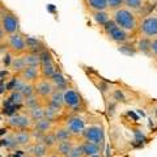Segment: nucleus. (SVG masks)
<instances>
[{
	"instance_id": "obj_31",
	"label": "nucleus",
	"mask_w": 157,
	"mask_h": 157,
	"mask_svg": "<svg viewBox=\"0 0 157 157\" xmlns=\"http://www.w3.org/2000/svg\"><path fill=\"white\" fill-rule=\"evenodd\" d=\"M26 157H34V156H33V155H30V153H28V155H26Z\"/></svg>"
},
{
	"instance_id": "obj_28",
	"label": "nucleus",
	"mask_w": 157,
	"mask_h": 157,
	"mask_svg": "<svg viewBox=\"0 0 157 157\" xmlns=\"http://www.w3.org/2000/svg\"><path fill=\"white\" fill-rule=\"evenodd\" d=\"M4 38H6V33H4V30L2 29V26H0V42H2Z\"/></svg>"
},
{
	"instance_id": "obj_7",
	"label": "nucleus",
	"mask_w": 157,
	"mask_h": 157,
	"mask_svg": "<svg viewBox=\"0 0 157 157\" xmlns=\"http://www.w3.org/2000/svg\"><path fill=\"white\" fill-rule=\"evenodd\" d=\"M33 88H34V94H37L42 101H45L46 98H48L55 92V85L51 82L50 78L46 77H39L33 84Z\"/></svg>"
},
{
	"instance_id": "obj_13",
	"label": "nucleus",
	"mask_w": 157,
	"mask_h": 157,
	"mask_svg": "<svg viewBox=\"0 0 157 157\" xmlns=\"http://www.w3.org/2000/svg\"><path fill=\"white\" fill-rule=\"evenodd\" d=\"M105 33L109 36V38L111 39V41H114L117 43H123L128 39V33H127L126 30H123V29H121L119 26H117V25L110 28L109 30H106Z\"/></svg>"
},
{
	"instance_id": "obj_12",
	"label": "nucleus",
	"mask_w": 157,
	"mask_h": 157,
	"mask_svg": "<svg viewBox=\"0 0 157 157\" xmlns=\"http://www.w3.org/2000/svg\"><path fill=\"white\" fill-rule=\"evenodd\" d=\"M28 153L33 155L34 157H47L50 155L51 149L43 143V141H37V143H30L28 148Z\"/></svg>"
},
{
	"instance_id": "obj_25",
	"label": "nucleus",
	"mask_w": 157,
	"mask_h": 157,
	"mask_svg": "<svg viewBox=\"0 0 157 157\" xmlns=\"http://www.w3.org/2000/svg\"><path fill=\"white\" fill-rule=\"evenodd\" d=\"M24 97L21 94V92H13V94L11 96V102L13 104H20V102H24Z\"/></svg>"
},
{
	"instance_id": "obj_9",
	"label": "nucleus",
	"mask_w": 157,
	"mask_h": 157,
	"mask_svg": "<svg viewBox=\"0 0 157 157\" xmlns=\"http://www.w3.org/2000/svg\"><path fill=\"white\" fill-rule=\"evenodd\" d=\"M140 32L144 36V38L152 39L157 37V17L156 16H148L143 20L140 24Z\"/></svg>"
},
{
	"instance_id": "obj_30",
	"label": "nucleus",
	"mask_w": 157,
	"mask_h": 157,
	"mask_svg": "<svg viewBox=\"0 0 157 157\" xmlns=\"http://www.w3.org/2000/svg\"><path fill=\"white\" fill-rule=\"evenodd\" d=\"M86 157H105V156H104V155H102L101 152H100V153H96V155H90V156H86Z\"/></svg>"
},
{
	"instance_id": "obj_1",
	"label": "nucleus",
	"mask_w": 157,
	"mask_h": 157,
	"mask_svg": "<svg viewBox=\"0 0 157 157\" xmlns=\"http://www.w3.org/2000/svg\"><path fill=\"white\" fill-rule=\"evenodd\" d=\"M62 101L64 109H68L72 113H80L84 111L86 107V102L81 93L76 90L75 88H68L66 86L62 90Z\"/></svg>"
},
{
	"instance_id": "obj_10",
	"label": "nucleus",
	"mask_w": 157,
	"mask_h": 157,
	"mask_svg": "<svg viewBox=\"0 0 157 157\" xmlns=\"http://www.w3.org/2000/svg\"><path fill=\"white\" fill-rule=\"evenodd\" d=\"M18 77L24 80L28 84H34L39 77H41V72H39V67H33L29 66L25 67L24 70H21L18 72Z\"/></svg>"
},
{
	"instance_id": "obj_4",
	"label": "nucleus",
	"mask_w": 157,
	"mask_h": 157,
	"mask_svg": "<svg viewBox=\"0 0 157 157\" xmlns=\"http://www.w3.org/2000/svg\"><path fill=\"white\" fill-rule=\"evenodd\" d=\"M62 124L70 131V134L75 137V139H80L82 131H84L85 126H86L85 119L78 114V113H72L71 115H68Z\"/></svg>"
},
{
	"instance_id": "obj_22",
	"label": "nucleus",
	"mask_w": 157,
	"mask_h": 157,
	"mask_svg": "<svg viewBox=\"0 0 157 157\" xmlns=\"http://www.w3.org/2000/svg\"><path fill=\"white\" fill-rule=\"evenodd\" d=\"M93 17H94L96 22L100 24V25H104V24H106L107 21H109V14H107L105 11H97V12H94Z\"/></svg>"
},
{
	"instance_id": "obj_32",
	"label": "nucleus",
	"mask_w": 157,
	"mask_h": 157,
	"mask_svg": "<svg viewBox=\"0 0 157 157\" xmlns=\"http://www.w3.org/2000/svg\"><path fill=\"white\" fill-rule=\"evenodd\" d=\"M156 6H157V4H156ZM156 11H157V7H156Z\"/></svg>"
},
{
	"instance_id": "obj_24",
	"label": "nucleus",
	"mask_w": 157,
	"mask_h": 157,
	"mask_svg": "<svg viewBox=\"0 0 157 157\" xmlns=\"http://www.w3.org/2000/svg\"><path fill=\"white\" fill-rule=\"evenodd\" d=\"M123 3L131 9H140L143 7V0H123Z\"/></svg>"
},
{
	"instance_id": "obj_19",
	"label": "nucleus",
	"mask_w": 157,
	"mask_h": 157,
	"mask_svg": "<svg viewBox=\"0 0 157 157\" xmlns=\"http://www.w3.org/2000/svg\"><path fill=\"white\" fill-rule=\"evenodd\" d=\"M78 144H80L82 152H84L85 157L86 156H90V155H96V153H100L101 152V148L102 147L100 145H96L93 143H88V141H84V140H80L78 141Z\"/></svg>"
},
{
	"instance_id": "obj_29",
	"label": "nucleus",
	"mask_w": 157,
	"mask_h": 157,
	"mask_svg": "<svg viewBox=\"0 0 157 157\" xmlns=\"http://www.w3.org/2000/svg\"><path fill=\"white\" fill-rule=\"evenodd\" d=\"M47 157H64V156H62V155H58V153H55V152H50V155H48Z\"/></svg>"
},
{
	"instance_id": "obj_20",
	"label": "nucleus",
	"mask_w": 157,
	"mask_h": 157,
	"mask_svg": "<svg viewBox=\"0 0 157 157\" xmlns=\"http://www.w3.org/2000/svg\"><path fill=\"white\" fill-rule=\"evenodd\" d=\"M26 114L30 117L34 122H36L38 119H41V118H45V106H43V105H38V106L30 107V109H28Z\"/></svg>"
},
{
	"instance_id": "obj_26",
	"label": "nucleus",
	"mask_w": 157,
	"mask_h": 157,
	"mask_svg": "<svg viewBox=\"0 0 157 157\" xmlns=\"http://www.w3.org/2000/svg\"><path fill=\"white\" fill-rule=\"evenodd\" d=\"M123 4V0H107V7L110 9H118L121 8V6Z\"/></svg>"
},
{
	"instance_id": "obj_11",
	"label": "nucleus",
	"mask_w": 157,
	"mask_h": 157,
	"mask_svg": "<svg viewBox=\"0 0 157 157\" xmlns=\"http://www.w3.org/2000/svg\"><path fill=\"white\" fill-rule=\"evenodd\" d=\"M11 137L13 140V144L29 145L33 141V132L32 130H14Z\"/></svg>"
},
{
	"instance_id": "obj_16",
	"label": "nucleus",
	"mask_w": 157,
	"mask_h": 157,
	"mask_svg": "<svg viewBox=\"0 0 157 157\" xmlns=\"http://www.w3.org/2000/svg\"><path fill=\"white\" fill-rule=\"evenodd\" d=\"M52 134H54V136H55L56 141H60V140H76L75 137L70 134V131H68L63 124H59V126L56 124L55 127H54V130H52Z\"/></svg>"
},
{
	"instance_id": "obj_14",
	"label": "nucleus",
	"mask_w": 157,
	"mask_h": 157,
	"mask_svg": "<svg viewBox=\"0 0 157 157\" xmlns=\"http://www.w3.org/2000/svg\"><path fill=\"white\" fill-rule=\"evenodd\" d=\"M56 126V123H54L50 119H47V118H41V119H38L34 122V124H33V130L34 131H37L38 134H47V132H50L54 130V127Z\"/></svg>"
},
{
	"instance_id": "obj_15",
	"label": "nucleus",
	"mask_w": 157,
	"mask_h": 157,
	"mask_svg": "<svg viewBox=\"0 0 157 157\" xmlns=\"http://www.w3.org/2000/svg\"><path fill=\"white\" fill-rule=\"evenodd\" d=\"M75 143H76L75 140H60V141H56V143L52 145L51 152H55V153L62 155V156H68Z\"/></svg>"
},
{
	"instance_id": "obj_2",
	"label": "nucleus",
	"mask_w": 157,
	"mask_h": 157,
	"mask_svg": "<svg viewBox=\"0 0 157 157\" xmlns=\"http://www.w3.org/2000/svg\"><path fill=\"white\" fill-rule=\"evenodd\" d=\"M113 21L115 22L117 26L123 29V30H126L127 33L135 32L137 29V26H139L137 17L130 11V9H126V8L115 9L114 14H113Z\"/></svg>"
},
{
	"instance_id": "obj_17",
	"label": "nucleus",
	"mask_w": 157,
	"mask_h": 157,
	"mask_svg": "<svg viewBox=\"0 0 157 157\" xmlns=\"http://www.w3.org/2000/svg\"><path fill=\"white\" fill-rule=\"evenodd\" d=\"M56 71H58V68H56V64L54 63V60L47 62V63H41V64H39V72H41V77L50 78Z\"/></svg>"
},
{
	"instance_id": "obj_27",
	"label": "nucleus",
	"mask_w": 157,
	"mask_h": 157,
	"mask_svg": "<svg viewBox=\"0 0 157 157\" xmlns=\"http://www.w3.org/2000/svg\"><path fill=\"white\" fill-rule=\"evenodd\" d=\"M149 51L157 58V37H155V38H152V39H151V43H149Z\"/></svg>"
},
{
	"instance_id": "obj_18",
	"label": "nucleus",
	"mask_w": 157,
	"mask_h": 157,
	"mask_svg": "<svg viewBox=\"0 0 157 157\" xmlns=\"http://www.w3.org/2000/svg\"><path fill=\"white\" fill-rule=\"evenodd\" d=\"M24 63H25V67H29V66H33V67H39L41 64V58H39V54L38 52H25L21 55Z\"/></svg>"
},
{
	"instance_id": "obj_3",
	"label": "nucleus",
	"mask_w": 157,
	"mask_h": 157,
	"mask_svg": "<svg viewBox=\"0 0 157 157\" xmlns=\"http://www.w3.org/2000/svg\"><path fill=\"white\" fill-rule=\"evenodd\" d=\"M80 140L88 141V143H93L96 145L102 147L105 141V131L100 124H89L85 126L84 131L80 136Z\"/></svg>"
},
{
	"instance_id": "obj_8",
	"label": "nucleus",
	"mask_w": 157,
	"mask_h": 157,
	"mask_svg": "<svg viewBox=\"0 0 157 157\" xmlns=\"http://www.w3.org/2000/svg\"><path fill=\"white\" fill-rule=\"evenodd\" d=\"M0 26L6 33V36H8V34L17 33L20 30V21L14 13L4 12L0 17Z\"/></svg>"
},
{
	"instance_id": "obj_6",
	"label": "nucleus",
	"mask_w": 157,
	"mask_h": 157,
	"mask_svg": "<svg viewBox=\"0 0 157 157\" xmlns=\"http://www.w3.org/2000/svg\"><path fill=\"white\" fill-rule=\"evenodd\" d=\"M7 124L12 130H33L34 121L28 114L17 113V114H13L8 118Z\"/></svg>"
},
{
	"instance_id": "obj_23",
	"label": "nucleus",
	"mask_w": 157,
	"mask_h": 157,
	"mask_svg": "<svg viewBox=\"0 0 157 157\" xmlns=\"http://www.w3.org/2000/svg\"><path fill=\"white\" fill-rule=\"evenodd\" d=\"M11 67L13 68V71H16L17 73L21 71V70H24V68H25V63H24L21 55L13 59V60L11 62Z\"/></svg>"
},
{
	"instance_id": "obj_5",
	"label": "nucleus",
	"mask_w": 157,
	"mask_h": 157,
	"mask_svg": "<svg viewBox=\"0 0 157 157\" xmlns=\"http://www.w3.org/2000/svg\"><path fill=\"white\" fill-rule=\"evenodd\" d=\"M7 46L13 54L16 55H22L28 51V43H26V38L22 36L20 32L13 33V34H8L7 36Z\"/></svg>"
},
{
	"instance_id": "obj_21",
	"label": "nucleus",
	"mask_w": 157,
	"mask_h": 157,
	"mask_svg": "<svg viewBox=\"0 0 157 157\" xmlns=\"http://www.w3.org/2000/svg\"><path fill=\"white\" fill-rule=\"evenodd\" d=\"M89 7L94 12L105 11L107 8V0H89Z\"/></svg>"
}]
</instances>
